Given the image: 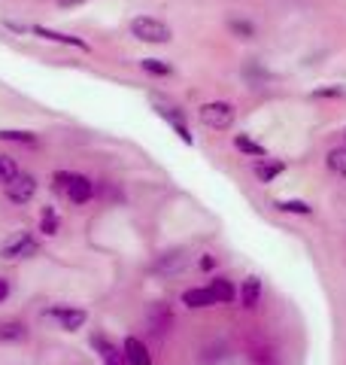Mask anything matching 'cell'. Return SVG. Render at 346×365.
Listing matches in <instances>:
<instances>
[{
	"label": "cell",
	"instance_id": "ffe728a7",
	"mask_svg": "<svg viewBox=\"0 0 346 365\" xmlns=\"http://www.w3.org/2000/svg\"><path fill=\"white\" fill-rule=\"evenodd\" d=\"M237 150H240V153H246V155H258V158H264V146L256 143V140H249V137H243V134L237 137Z\"/></svg>",
	"mask_w": 346,
	"mask_h": 365
},
{
	"label": "cell",
	"instance_id": "d6986e66",
	"mask_svg": "<svg viewBox=\"0 0 346 365\" xmlns=\"http://www.w3.org/2000/svg\"><path fill=\"white\" fill-rule=\"evenodd\" d=\"M273 207L280 210V213H301V216H310V213H313V207H310L307 201H276Z\"/></svg>",
	"mask_w": 346,
	"mask_h": 365
},
{
	"label": "cell",
	"instance_id": "4316f807",
	"mask_svg": "<svg viewBox=\"0 0 346 365\" xmlns=\"http://www.w3.org/2000/svg\"><path fill=\"white\" fill-rule=\"evenodd\" d=\"M6 295H9V280L0 277V302H6Z\"/></svg>",
	"mask_w": 346,
	"mask_h": 365
},
{
	"label": "cell",
	"instance_id": "cb8c5ba5",
	"mask_svg": "<svg viewBox=\"0 0 346 365\" xmlns=\"http://www.w3.org/2000/svg\"><path fill=\"white\" fill-rule=\"evenodd\" d=\"M0 140H16V143H33V134L28 131H0Z\"/></svg>",
	"mask_w": 346,
	"mask_h": 365
},
{
	"label": "cell",
	"instance_id": "e0dca14e",
	"mask_svg": "<svg viewBox=\"0 0 346 365\" xmlns=\"http://www.w3.org/2000/svg\"><path fill=\"white\" fill-rule=\"evenodd\" d=\"M210 292H213L216 304H219V302H231V299H234V287H231V280H225V277H216V280H213V287H210Z\"/></svg>",
	"mask_w": 346,
	"mask_h": 365
},
{
	"label": "cell",
	"instance_id": "4fadbf2b",
	"mask_svg": "<svg viewBox=\"0 0 346 365\" xmlns=\"http://www.w3.org/2000/svg\"><path fill=\"white\" fill-rule=\"evenodd\" d=\"M37 37H46V40H55V43H67V46H76V49H85V43L79 40V37H70V34H58V31H49V28H40V25H33L31 28Z\"/></svg>",
	"mask_w": 346,
	"mask_h": 365
},
{
	"label": "cell",
	"instance_id": "9a60e30c",
	"mask_svg": "<svg viewBox=\"0 0 346 365\" xmlns=\"http://www.w3.org/2000/svg\"><path fill=\"white\" fill-rule=\"evenodd\" d=\"M243 307H256L258 304V295H261V280L258 277H246L243 280Z\"/></svg>",
	"mask_w": 346,
	"mask_h": 365
},
{
	"label": "cell",
	"instance_id": "277c9868",
	"mask_svg": "<svg viewBox=\"0 0 346 365\" xmlns=\"http://www.w3.org/2000/svg\"><path fill=\"white\" fill-rule=\"evenodd\" d=\"M37 241H33L31 232H19L16 237H9V241L4 244V250H0V259H31L37 256Z\"/></svg>",
	"mask_w": 346,
	"mask_h": 365
},
{
	"label": "cell",
	"instance_id": "7a4b0ae2",
	"mask_svg": "<svg viewBox=\"0 0 346 365\" xmlns=\"http://www.w3.org/2000/svg\"><path fill=\"white\" fill-rule=\"evenodd\" d=\"M234 107L225 104V101H213V104H204L201 107V122L206 128H216V131H225L234 125Z\"/></svg>",
	"mask_w": 346,
	"mask_h": 365
},
{
	"label": "cell",
	"instance_id": "7402d4cb",
	"mask_svg": "<svg viewBox=\"0 0 346 365\" xmlns=\"http://www.w3.org/2000/svg\"><path fill=\"white\" fill-rule=\"evenodd\" d=\"M143 71H146V73H158V76H167V73H170V64L158 61V58H146V61H143Z\"/></svg>",
	"mask_w": 346,
	"mask_h": 365
},
{
	"label": "cell",
	"instance_id": "603a6c76",
	"mask_svg": "<svg viewBox=\"0 0 346 365\" xmlns=\"http://www.w3.org/2000/svg\"><path fill=\"white\" fill-rule=\"evenodd\" d=\"M0 338H25V326L21 323H4L0 326Z\"/></svg>",
	"mask_w": 346,
	"mask_h": 365
},
{
	"label": "cell",
	"instance_id": "484cf974",
	"mask_svg": "<svg viewBox=\"0 0 346 365\" xmlns=\"http://www.w3.org/2000/svg\"><path fill=\"white\" fill-rule=\"evenodd\" d=\"M231 31H234V34H240V37H243V40L256 37V28H252L249 21H240V19H234V21H231Z\"/></svg>",
	"mask_w": 346,
	"mask_h": 365
},
{
	"label": "cell",
	"instance_id": "44dd1931",
	"mask_svg": "<svg viewBox=\"0 0 346 365\" xmlns=\"http://www.w3.org/2000/svg\"><path fill=\"white\" fill-rule=\"evenodd\" d=\"M243 76L249 79V83H256V79H261V83H264V79H271V73L264 71V67H261L258 61H249V64L243 67Z\"/></svg>",
	"mask_w": 346,
	"mask_h": 365
},
{
	"label": "cell",
	"instance_id": "d4e9b609",
	"mask_svg": "<svg viewBox=\"0 0 346 365\" xmlns=\"http://www.w3.org/2000/svg\"><path fill=\"white\" fill-rule=\"evenodd\" d=\"M43 232H46V235H55V232H58V216H55L52 207L43 210Z\"/></svg>",
	"mask_w": 346,
	"mask_h": 365
},
{
	"label": "cell",
	"instance_id": "83f0119b",
	"mask_svg": "<svg viewBox=\"0 0 346 365\" xmlns=\"http://www.w3.org/2000/svg\"><path fill=\"white\" fill-rule=\"evenodd\" d=\"M213 265H216L213 256H204V259H201V268H204V271H213Z\"/></svg>",
	"mask_w": 346,
	"mask_h": 365
},
{
	"label": "cell",
	"instance_id": "9c48e42d",
	"mask_svg": "<svg viewBox=\"0 0 346 365\" xmlns=\"http://www.w3.org/2000/svg\"><path fill=\"white\" fill-rule=\"evenodd\" d=\"M155 268H158V274H177V271H182V268H186V250H170V253L158 256Z\"/></svg>",
	"mask_w": 346,
	"mask_h": 365
},
{
	"label": "cell",
	"instance_id": "8992f818",
	"mask_svg": "<svg viewBox=\"0 0 346 365\" xmlns=\"http://www.w3.org/2000/svg\"><path fill=\"white\" fill-rule=\"evenodd\" d=\"M122 353H125V362L128 365H152V356H149V350H146V344L140 338H125V347H122Z\"/></svg>",
	"mask_w": 346,
	"mask_h": 365
},
{
	"label": "cell",
	"instance_id": "8fae6325",
	"mask_svg": "<svg viewBox=\"0 0 346 365\" xmlns=\"http://www.w3.org/2000/svg\"><path fill=\"white\" fill-rule=\"evenodd\" d=\"M91 344H95V347L100 350V359H103V365H128V362H125V353H122L119 347H112L110 341H103L100 335L91 338Z\"/></svg>",
	"mask_w": 346,
	"mask_h": 365
},
{
	"label": "cell",
	"instance_id": "2e32d148",
	"mask_svg": "<svg viewBox=\"0 0 346 365\" xmlns=\"http://www.w3.org/2000/svg\"><path fill=\"white\" fill-rule=\"evenodd\" d=\"M325 165L337 177H346V146H334V150L328 153V158H325Z\"/></svg>",
	"mask_w": 346,
	"mask_h": 365
},
{
	"label": "cell",
	"instance_id": "f1b7e54d",
	"mask_svg": "<svg viewBox=\"0 0 346 365\" xmlns=\"http://www.w3.org/2000/svg\"><path fill=\"white\" fill-rule=\"evenodd\" d=\"M58 6H79V4H85V0H55Z\"/></svg>",
	"mask_w": 346,
	"mask_h": 365
},
{
	"label": "cell",
	"instance_id": "52a82bcc",
	"mask_svg": "<svg viewBox=\"0 0 346 365\" xmlns=\"http://www.w3.org/2000/svg\"><path fill=\"white\" fill-rule=\"evenodd\" d=\"M52 317L61 323V329H67V332H76V329H83L85 319H88V314L85 311H76V307H55Z\"/></svg>",
	"mask_w": 346,
	"mask_h": 365
},
{
	"label": "cell",
	"instance_id": "ac0fdd59",
	"mask_svg": "<svg viewBox=\"0 0 346 365\" xmlns=\"http://www.w3.org/2000/svg\"><path fill=\"white\" fill-rule=\"evenodd\" d=\"M19 174H21V170H19V165H16V158L0 155V182H4V186H9V182H13Z\"/></svg>",
	"mask_w": 346,
	"mask_h": 365
},
{
	"label": "cell",
	"instance_id": "30bf717a",
	"mask_svg": "<svg viewBox=\"0 0 346 365\" xmlns=\"http://www.w3.org/2000/svg\"><path fill=\"white\" fill-rule=\"evenodd\" d=\"M149 332L152 335H164L167 332V326H170V311H167V304H152L149 307Z\"/></svg>",
	"mask_w": 346,
	"mask_h": 365
},
{
	"label": "cell",
	"instance_id": "7c38bea8",
	"mask_svg": "<svg viewBox=\"0 0 346 365\" xmlns=\"http://www.w3.org/2000/svg\"><path fill=\"white\" fill-rule=\"evenodd\" d=\"M182 304H186V307H213L216 299H213L210 289L201 287V289H186V292H182Z\"/></svg>",
	"mask_w": 346,
	"mask_h": 365
},
{
	"label": "cell",
	"instance_id": "5b68a950",
	"mask_svg": "<svg viewBox=\"0 0 346 365\" xmlns=\"http://www.w3.org/2000/svg\"><path fill=\"white\" fill-rule=\"evenodd\" d=\"M33 195H37V180H33L31 174H19L6 186V198L13 201V204H28Z\"/></svg>",
	"mask_w": 346,
	"mask_h": 365
},
{
	"label": "cell",
	"instance_id": "ba28073f",
	"mask_svg": "<svg viewBox=\"0 0 346 365\" xmlns=\"http://www.w3.org/2000/svg\"><path fill=\"white\" fill-rule=\"evenodd\" d=\"M155 110H158L161 116H164V119L173 125V128H177V134L182 137V140L192 143V131H189V125H186V116H182V113H179L177 107H167V104H161V101H158Z\"/></svg>",
	"mask_w": 346,
	"mask_h": 365
},
{
	"label": "cell",
	"instance_id": "6da1fadb",
	"mask_svg": "<svg viewBox=\"0 0 346 365\" xmlns=\"http://www.w3.org/2000/svg\"><path fill=\"white\" fill-rule=\"evenodd\" d=\"M131 34L137 40H143V43H167L170 40V28L164 25V21L149 19V16L134 19L131 21Z\"/></svg>",
	"mask_w": 346,
	"mask_h": 365
},
{
	"label": "cell",
	"instance_id": "3957f363",
	"mask_svg": "<svg viewBox=\"0 0 346 365\" xmlns=\"http://www.w3.org/2000/svg\"><path fill=\"white\" fill-rule=\"evenodd\" d=\"M58 186L67 189V198L73 204H85L91 195H95V186H91L88 177H79V174H55Z\"/></svg>",
	"mask_w": 346,
	"mask_h": 365
},
{
	"label": "cell",
	"instance_id": "5bb4252c",
	"mask_svg": "<svg viewBox=\"0 0 346 365\" xmlns=\"http://www.w3.org/2000/svg\"><path fill=\"white\" fill-rule=\"evenodd\" d=\"M283 170H285L283 162H264V158H258V162H256V174H258L261 182H271L273 177H280Z\"/></svg>",
	"mask_w": 346,
	"mask_h": 365
}]
</instances>
